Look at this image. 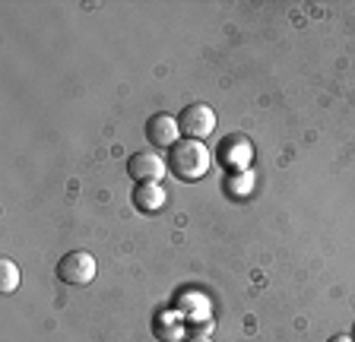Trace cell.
I'll list each match as a JSON object with an SVG mask.
<instances>
[{"instance_id":"12","label":"cell","mask_w":355,"mask_h":342,"mask_svg":"<svg viewBox=\"0 0 355 342\" xmlns=\"http://www.w3.org/2000/svg\"><path fill=\"white\" fill-rule=\"evenodd\" d=\"M181 342H213V339H209V336H184V339H181Z\"/></svg>"},{"instance_id":"7","label":"cell","mask_w":355,"mask_h":342,"mask_svg":"<svg viewBox=\"0 0 355 342\" xmlns=\"http://www.w3.org/2000/svg\"><path fill=\"white\" fill-rule=\"evenodd\" d=\"M181 136V127H178V118L171 114H153L146 120V140L153 143L155 149H171Z\"/></svg>"},{"instance_id":"3","label":"cell","mask_w":355,"mask_h":342,"mask_svg":"<svg viewBox=\"0 0 355 342\" xmlns=\"http://www.w3.org/2000/svg\"><path fill=\"white\" fill-rule=\"evenodd\" d=\"M178 127H181V136L203 143L216 130V111L207 102H193L178 114Z\"/></svg>"},{"instance_id":"4","label":"cell","mask_w":355,"mask_h":342,"mask_svg":"<svg viewBox=\"0 0 355 342\" xmlns=\"http://www.w3.org/2000/svg\"><path fill=\"white\" fill-rule=\"evenodd\" d=\"M175 311L184 317L187 327H197V323H207V320H213V305H209L207 291H197V289L178 291Z\"/></svg>"},{"instance_id":"1","label":"cell","mask_w":355,"mask_h":342,"mask_svg":"<svg viewBox=\"0 0 355 342\" xmlns=\"http://www.w3.org/2000/svg\"><path fill=\"white\" fill-rule=\"evenodd\" d=\"M209 165H213V152L207 149V143H200V140H178L168 149V171L178 181L207 178Z\"/></svg>"},{"instance_id":"5","label":"cell","mask_w":355,"mask_h":342,"mask_svg":"<svg viewBox=\"0 0 355 342\" xmlns=\"http://www.w3.org/2000/svg\"><path fill=\"white\" fill-rule=\"evenodd\" d=\"M251 143L244 136H225L222 146L216 149V159L229 174H238V171H251Z\"/></svg>"},{"instance_id":"13","label":"cell","mask_w":355,"mask_h":342,"mask_svg":"<svg viewBox=\"0 0 355 342\" xmlns=\"http://www.w3.org/2000/svg\"><path fill=\"white\" fill-rule=\"evenodd\" d=\"M327 342H352V336H330Z\"/></svg>"},{"instance_id":"14","label":"cell","mask_w":355,"mask_h":342,"mask_svg":"<svg viewBox=\"0 0 355 342\" xmlns=\"http://www.w3.org/2000/svg\"><path fill=\"white\" fill-rule=\"evenodd\" d=\"M352 342H355V323H352Z\"/></svg>"},{"instance_id":"10","label":"cell","mask_w":355,"mask_h":342,"mask_svg":"<svg viewBox=\"0 0 355 342\" xmlns=\"http://www.w3.org/2000/svg\"><path fill=\"white\" fill-rule=\"evenodd\" d=\"M225 190H229V197L244 200V197L254 190V171H238V174H229V178H225Z\"/></svg>"},{"instance_id":"9","label":"cell","mask_w":355,"mask_h":342,"mask_svg":"<svg viewBox=\"0 0 355 342\" xmlns=\"http://www.w3.org/2000/svg\"><path fill=\"white\" fill-rule=\"evenodd\" d=\"M165 206V187L162 184H137L133 187V209L143 216H155Z\"/></svg>"},{"instance_id":"8","label":"cell","mask_w":355,"mask_h":342,"mask_svg":"<svg viewBox=\"0 0 355 342\" xmlns=\"http://www.w3.org/2000/svg\"><path fill=\"white\" fill-rule=\"evenodd\" d=\"M184 330H187V323L175 307L171 311H159L153 317V333H155V339H162V342H181L184 339Z\"/></svg>"},{"instance_id":"2","label":"cell","mask_w":355,"mask_h":342,"mask_svg":"<svg viewBox=\"0 0 355 342\" xmlns=\"http://www.w3.org/2000/svg\"><path fill=\"white\" fill-rule=\"evenodd\" d=\"M96 257L89 251H70L64 253L58 260V279L64 285H73V289H80V285H89L92 279H96Z\"/></svg>"},{"instance_id":"11","label":"cell","mask_w":355,"mask_h":342,"mask_svg":"<svg viewBox=\"0 0 355 342\" xmlns=\"http://www.w3.org/2000/svg\"><path fill=\"white\" fill-rule=\"evenodd\" d=\"M16 289H19V267L3 257V260H0V291H3V295H13Z\"/></svg>"},{"instance_id":"6","label":"cell","mask_w":355,"mask_h":342,"mask_svg":"<svg viewBox=\"0 0 355 342\" xmlns=\"http://www.w3.org/2000/svg\"><path fill=\"white\" fill-rule=\"evenodd\" d=\"M165 171H168V162L155 156V152H133L127 159V174H130L137 184H159L165 178Z\"/></svg>"}]
</instances>
